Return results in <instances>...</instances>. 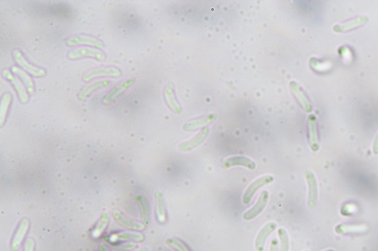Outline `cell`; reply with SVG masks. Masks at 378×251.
Segmentation results:
<instances>
[{
    "label": "cell",
    "mask_w": 378,
    "mask_h": 251,
    "mask_svg": "<svg viewBox=\"0 0 378 251\" xmlns=\"http://www.w3.org/2000/svg\"><path fill=\"white\" fill-rule=\"evenodd\" d=\"M13 57L14 59L18 64L19 66L21 67L24 70L28 72L32 76H35V77H43V76L46 74V70L44 69L34 66L32 64H30L26 60L22 53L20 52L19 50H15L14 51Z\"/></svg>",
    "instance_id": "cell-1"
},
{
    "label": "cell",
    "mask_w": 378,
    "mask_h": 251,
    "mask_svg": "<svg viewBox=\"0 0 378 251\" xmlns=\"http://www.w3.org/2000/svg\"><path fill=\"white\" fill-rule=\"evenodd\" d=\"M274 181L272 176L267 175L258 178L256 181H253L251 185L248 186L247 190L244 192L243 196V203L244 204H248L251 202V199L254 196L256 191L259 190L260 188L263 187L267 184H271Z\"/></svg>",
    "instance_id": "cell-2"
},
{
    "label": "cell",
    "mask_w": 378,
    "mask_h": 251,
    "mask_svg": "<svg viewBox=\"0 0 378 251\" xmlns=\"http://www.w3.org/2000/svg\"><path fill=\"white\" fill-rule=\"evenodd\" d=\"M121 76V71L118 68L114 67H107L97 68L92 69L83 76V82H89L95 78L103 77H119Z\"/></svg>",
    "instance_id": "cell-3"
},
{
    "label": "cell",
    "mask_w": 378,
    "mask_h": 251,
    "mask_svg": "<svg viewBox=\"0 0 378 251\" xmlns=\"http://www.w3.org/2000/svg\"><path fill=\"white\" fill-rule=\"evenodd\" d=\"M269 199H270V193H269L268 191H263L260 194V198L256 201V204L249 211L244 213L243 218L247 221L254 219L259 214H261L263 210L265 209V207H267Z\"/></svg>",
    "instance_id": "cell-4"
},
{
    "label": "cell",
    "mask_w": 378,
    "mask_h": 251,
    "mask_svg": "<svg viewBox=\"0 0 378 251\" xmlns=\"http://www.w3.org/2000/svg\"><path fill=\"white\" fill-rule=\"evenodd\" d=\"M68 57L71 60L80 59L84 57H92L101 61L106 59V54L103 52L90 48H80V49H74L68 54Z\"/></svg>",
    "instance_id": "cell-5"
},
{
    "label": "cell",
    "mask_w": 378,
    "mask_h": 251,
    "mask_svg": "<svg viewBox=\"0 0 378 251\" xmlns=\"http://www.w3.org/2000/svg\"><path fill=\"white\" fill-rule=\"evenodd\" d=\"M209 133H210V129L208 128H203L198 134L195 135L193 138L187 140L184 143H181L179 146V150L182 152H188V151L196 148L200 146L202 143H204V140L208 137Z\"/></svg>",
    "instance_id": "cell-6"
},
{
    "label": "cell",
    "mask_w": 378,
    "mask_h": 251,
    "mask_svg": "<svg viewBox=\"0 0 378 251\" xmlns=\"http://www.w3.org/2000/svg\"><path fill=\"white\" fill-rule=\"evenodd\" d=\"M29 227L30 221L28 220V219H26V218L23 219L18 227L16 234L12 238V244H11V250L12 251H17L20 249L26 234L29 230Z\"/></svg>",
    "instance_id": "cell-7"
},
{
    "label": "cell",
    "mask_w": 378,
    "mask_h": 251,
    "mask_svg": "<svg viewBox=\"0 0 378 251\" xmlns=\"http://www.w3.org/2000/svg\"><path fill=\"white\" fill-rule=\"evenodd\" d=\"M306 179L309 186V197H308V206L309 208H313L316 205L318 201V184L316 177L313 173L306 170L305 173Z\"/></svg>",
    "instance_id": "cell-8"
},
{
    "label": "cell",
    "mask_w": 378,
    "mask_h": 251,
    "mask_svg": "<svg viewBox=\"0 0 378 251\" xmlns=\"http://www.w3.org/2000/svg\"><path fill=\"white\" fill-rule=\"evenodd\" d=\"M308 130H309V142L311 149L313 152L319 150V135H318L317 120L314 114L309 115L308 117Z\"/></svg>",
    "instance_id": "cell-9"
},
{
    "label": "cell",
    "mask_w": 378,
    "mask_h": 251,
    "mask_svg": "<svg viewBox=\"0 0 378 251\" xmlns=\"http://www.w3.org/2000/svg\"><path fill=\"white\" fill-rule=\"evenodd\" d=\"M67 46H75L79 45H87L92 46L99 49H103L105 48L103 43L96 38L90 36V35H76L73 37L70 38L67 40Z\"/></svg>",
    "instance_id": "cell-10"
},
{
    "label": "cell",
    "mask_w": 378,
    "mask_h": 251,
    "mask_svg": "<svg viewBox=\"0 0 378 251\" xmlns=\"http://www.w3.org/2000/svg\"><path fill=\"white\" fill-rule=\"evenodd\" d=\"M368 22V17L367 16H360V17H356L353 20H349L347 22L334 26L333 31L337 33H342L348 32V31H352L353 29L365 25Z\"/></svg>",
    "instance_id": "cell-11"
},
{
    "label": "cell",
    "mask_w": 378,
    "mask_h": 251,
    "mask_svg": "<svg viewBox=\"0 0 378 251\" xmlns=\"http://www.w3.org/2000/svg\"><path fill=\"white\" fill-rule=\"evenodd\" d=\"M2 76L5 79L9 80V81H10L12 84H13L14 88L17 91L18 96L20 101L22 103H27L29 98H28L25 88H24V86L21 84V83L18 80V78L14 76L8 69H4L2 71Z\"/></svg>",
    "instance_id": "cell-12"
},
{
    "label": "cell",
    "mask_w": 378,
    "mask_h": 251,
    "mask_svg": "<svg viewBox=\"0 0 378 251\" xmlns=\"http://www.w3.org/2000/svg\"><path fill=\"white\" fill-rule=\"evenodd\" d=\"M276 226L275 223L271 222V223H267L260 230V233L256 236V242H255L256 251H264L265 245H266L267 238L271 234V233L275 231Z\"/></svg>",
    "instance_id": "cell-13"
},
{
    "label": "cell",
    "mask_w": 378,
    "mask_h": 251,
    "mask_svg": "<svg viewBox=\"0 0 378 251\" xmlns=\"http://www.w3.org/2000/svg\"><path fill=\"white\" fill-rule=\"evenodd\" d=\"M290 88L291 89L293 95H295L296 98L298 100L300 106L305 110L306 113H311L312 111V106L309 100L307 99L305 94L302 91L299 84L296 82H290Z\"/></svg>",
    "instance_id": "cell-14"
},
{
    "label": "cell",
    "mask_w": 378,
    "mask_h": 251,
    "mask_svg": "<svg viewBox=\"0 0 378 251\" xmlns=\"http://www.w3.org/2000/svg\"><path fill=\"white\" fill-rule=\"evenodd\" d=\"M133 80L132 79H129L126 81L124 82L119 85L116 86L114 89H112L110 92L106 95L103 99V103L105 104H109L111 103L112 101H114V100L117 99L119 96H121L124 91H126L128 88H130L132 84H133Z\"/></svg>",
    "instance_id": "cell-15"
},
{
    "label": "cell",
    "mask_w": 378,
    "mask_h": 251,
    "mask_svg": "<svg viewBox=\"0 0 378 251\" xmlns=\"http://www.w3.org/2000/svg\"><path fill=\"white\" fill-rule=\"evenodd\" d=\"M113 216H114L116 222H117L119 225L122 226L123 227L131 229V230H135V231H141V230H143V229H144V225H143L140 223H138L136 221L128 219L127 218L124 217V215H123L121 213L119 212L118 211H113Z\"/></svg>",
    "instance_id": "cell-16"
},
{
    "label": "cell",
    "mask_w": 378,
    "mask_h": 251,
    "mask_svg": "<svg viewBox=\"0 0 378 251\" xmlns=\"http://www.w3.org/2000/svg\"><path fill=\"white\" fill-rule=\"evenodd\" d=\"M155 196L157 219L160 223H164L166 221V211L163 193L158 191L155 192Z\"/></svg>",
    "instance_id": "cell-17"
},
{
    "label": "cell",
    "mask_w": 378,
    "mask_h": 251,
    "mask_svg": "<svg viewBox=\"0 0 378 251\" xmlns=\"http://www.w3.org/2000/svg\"><path fill=\"white\" fill-rule=\"evenodd\" d=\"M236 166H244L250 170H254L256 167V165L253 161L244 156L233 157L227 159L223 164L224 168H229Z\"/></svg>",
    "instance_id": "cell-18"
},
{
    "label": "cell",
    "mask_w": 378,
    "mask_h": 251,
    "mask_svg": "<svg viewBox=\"0 0 378 251\" xmlns=\"http://www.w3.org/2000/svg\"><path fill=\"white\" fill-rule=\"evenodd\" d=\"M109 84H110V82L108 80H100V81H96L95 83L89 84L88 85H86L80 90L78 94V98L81 100H84L90 96L91 93L93 92L95 90L106 87Z\"/></svg>",
    "instance_id": "cell-19"
},
{
    "label": "cell",
    "mask_w": 378,
    "mask_h": 251,
    "mask_svg": "<svg viewBox=\"0 0 378 251\" xmlns=\"http://www.w3.org/2000/svg\"><path fill=\"white\" fill-rule=\"evenodd\" d=\"M215 120L216 117L214 115H209L207 117H203V118H199V119L189 121V122L184 125L183 129L186 131V132L197 130V129L201 128V127L212 123L213 121H215Z\"/></svg>",
    "instance_id": "cell-20"
},
{
    "label": "cell",
    "mask_w": 378,
    "mask_h": 251,
    "mask_svg": "<svg viewBox=\"0 0 378 251\" xmlns=\"http://www.w3.org/2000/svg\"><path fill=\"white\" fill-rule=\"evenodd\" d=\"M144 237L141 233H117L110 235V241L111 242H117L119 241H134L141 242L144 240Z\"/></svg>",
    "instance_id": "cell-21"
},
{
    "label": "cell",
    "mask_w": 378,
    "mask_h": 251,
    "mask_svg": "<svg viewBox=\"0 0 378 251\" xmlns=\"http://www.w3.org/2000/svg\"><path fill=\"white\" fill-rule=\"evenodd\" d=\"M165 100H166V104L170 107V110L173 113L180 114L181 111V106L180 103L177 101L175 96L174 91L171 86H166L164 91Z\"/></svg>",
    "instance_id": "cell-22"
},
{
    "label": "cell",
    "mask_w": 378,
    "mask_h": 251,
    "mask_svg": "<svg viewBox=\"0 0 378 251\" xmlns=\"http://www.w3.org/2000/svg\"><path fill=\"white\" fill-rule=\"evenodd\" d=\"M138 205H139L140 215H141V219L144 226L149 225L151 217H150L149 205L148 201L143 196H138L136 198Z\"/></svg>",
    "instance_id": "cell-23"
},
{
    "label": "cell",
    "mask_w": 378,
    "mask_h": 251,
    "mask_svg": "<svg viewBox=\"0 0 378 251\" xmlns=\"http://www.w3.org/2000/svg\"><path fill=\"white\" fill-rule=\"evenodd\" d=\"M109 223V216L107 213H103L99 219V222L92 231V237L99 238V236L105 232Z\"/></svg>",
    "instance_id": "cell-24"
},
{
    "label": "cell",
    "mask_w": 378,
    "mask_h": 251,
    "mask_svg": "<svg viewBox=\"0 0 378 251\" xmlns=\"http://www.w3.org/2000/svg\"><path fill=\"white\" fill-rule=\"evenodd\" d=\"M11 101H12V95L9 93L5 94L2 96L1 107H0V123L2 126L5 124V118H6L7 113L9 111Z\"/></svg>",
    "instance_id": "cell-25"
},
{
    "label": "cell",
    "mask_w": 378,
    "mask_h": 251,
    "mask_svg": "<svg viewBox=\"0 0 378 251\" xmlns=\"http://www.w3.org/2000/svg\"><path fill=\"white\" fill-rule=\"evenodd\" d=\"M12 70L15 74L18 75L22 80L24 84L27 86V90L29 91L30 94H34V84L31 78L27 73H24L22 69H19L17 67H13L12 68Z\"/></svg>",
    "instance_id": "cell-26"
},
{
    "label": "cell",
    "mask_w": 378,
    "mask_h": 251,
    "mask_svg": "<svg viewBox=\"0 0 378 251\" xmlns=\"http://www.w3.org/2000/svg\"><path fill=\"white\" fill-rule=\"evenodd\" d=\"M365 226H347L344 225H338L335 228L336 233L338 234H345L346 233H357L365 230Z\"/></svg>",
    "instance_id": "cell-27"
},
{
    "label": "cell",
    "mask_w": 378,
    "mask_h": 251,
    "mask_svg": "<svg viewBox=\"0 0 378 251\" xmlns=\"http://www.w3.org/2000/svg\"><path fill=\"white\" fill-rule=\"evenodd\" d=\"M166 243L168 246L171 247L173 249L177 250V251H191L189 248L180 240L176 239V238H169Z\"/></svg>",
    "instance_id": "cell-28"
},
{
    "label": "cell",
    "mask_w": 378,
    "mask_h": 251,
    "mask_svg": "<svg viewBox=\"0 0 378 251\" xmlns=\"http://www.w3.org/2000/svg\"><path fill=\"white\" fill-rule=\"evenodd\" d=\"M278 233L282 244L281 251H289V238L288 233L283 229H278Z\"/></svg>",
    "instance_id": "cell-29"
},
{
    "label": "cell",
    "mask_w": 378,
    "mask_h": 251,
    "mask_svg": "<svg viewBox=\"0 0 378 251\" xmlns=\"http://www.w3.org/2000/svg\"><path fill=\"white\" fill-rule=\"evenodd\" d=\"M34 250H35V242L32 238H28L24 245V251H34Z\"/></svg>",
    "instance_id": "cell-30"
},
{
    "label": "cell",
    "mask_w": 378,
    "mask_h": 251,
    "mask_svg": "<svg viewBox=\"0 0 378 251\" xmlns=\"http://www.w3.org/2000/svg\"><path fill=\"white\" fill-rule=\"evenodd\" d=\"M136 245L135 244H126V245H120L117 247L118 249L122 250V251H129V250L134 249L136 248Z\"/></svg>",
    "instance_id": "cell-31"
},
{
    "label": "cell",
    "mask_w": 378,
    "mask_h": 251,
    "mask_svg": "<svg viewBox=\"0 0 378 251\" xmlns=\"http://www.w3.org/2000/svg\"><path fill=\"white\" fill-rule=\"evenodd\" d=\"M270 251H278V241L276 238L271 240Z\"/></svg>",
    "instance_id": "cell-32"
},
{
    "label": "cell",
    "mask_w": 378,
    "mask_h": 251,
    "mask_svg": "<svg viewBox=\"0 0 378 251\" xmlns=\"http://www.w3.org/2000/svg\"><path fill=\"white\" fill-rule=\"evenodd\" d=\"M373 152L375 155H378V134L375 137V141H374Z\"/></svg>",
    "instance_id": "cell-33"
},
{
    "label": "cell",
    "mask_w": 378,
    "mask_h": 251,
    "mask_svg": "<svg viewBox=\"0 0 378 251\" xmlns=\"http://www.w3.org/2000/svg\"><path fill=\"white\" fill-rule=\"evenodd\" d=\"M99 250H100V251H110L107 248H106L105 245H99Z\"/></svg>",
    "instance_id": "cell-34"
},
{
    "label": "cell",
    "mask_w": 378,
    "mask_h": 251,
    "mask_svg": "<svg viewBox=\"0 0 378 251\" xmlns=\"http://www.w3.org/2000/svg\"><path fill=\"white\" fill-rule=\"evenodd\" d=\"M148 251V249H147V248H143V249L140 250V251Z\"/></svg>",
    "instance_id": "cell-35"
},
{
    "label": "cell",
    "mask_w": 378,
    "mask_h": 251,
    "mask_svg": "<svg viewBox=\"0 0 378 251\" xmlns=\"http://www.w3.org/2000/svg\"><path fill=\"white\" fill-rule=\"evenodd\" d=\"M334 251V250H327V251Z\"/></svg>",
    "instance_id": "cell-36"
}]
</instances>
